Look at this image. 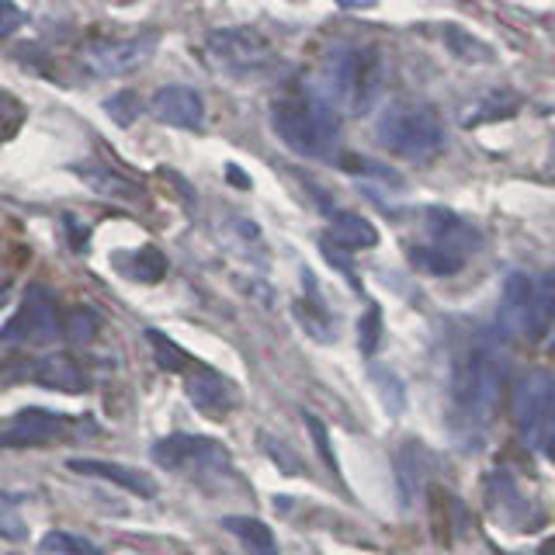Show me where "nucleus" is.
Listing matches in <instances>:
<instances>
[{
	"label": "nucleus",
	"mask_w": 555,
	"mask_h": 555,
	"mask_svg": "<svg viewBox=\"0 0 555 555\" xmlns=\"http://www.w3.org/2000/svg\"><path fill=\"white\" fill-rule=\"evenodd\" d=\"M69 468L80 476H91V479H104L112 486H121V490H129L135 496H156V482L139 473V468H129V465H118V462H101V459H69Z\"/></svg>",
	"instance_id": "nucleus-14"
},
{
	"label": "nucleus",
	"mask_w": 555,
	"mask_h": 555,
	"mask_svg": "<svg viewBox=\"0 0 555 555\" xmlns=\"http://www.w3.org/2000/svg\"><path fill=\"white\" fill-rule=\"evenodd\" d=\"M153 462L167 473L188 476H212L230 468V451L212 438H195V434H170V438L153 444Z\"/></svg>",
	"instance_id": "nucleus-9"
},
{
	"label": "nucleus",
	"mask_w": 555,
	"mask_h": 555,
	"mask_svg": "<svg viewBox=\"0 0 555 555\" xmlns=\"http://www.w3.org/2000/svg\"><path fill=\"white\" fill-rule=\"evenodd\" d=\"M150 344H153V351H156V361H160V369H167V372H184V369H198L195 361H191L178 344H173L170 337H164V334H156V330H150Z\"/></svg>",
	"instance_id": "nucleus-21"
},
{
	"label": "nucleus",
	"mask_w": 555,
	"mask_h": 555,
	"mask_svg": "<svg viewBox=\"0 0 555 555\" xmlns=\"http://www.w3.org/2000/svg\"><path fill=\"white\" fill-rule=\"evenodd\" d=\"M98 330V320H94V312H87V309H77V312H69L66 317V326H63V337L66 340H91V334Z\"/></svg>",
	"instance_id": "nucleus-27"
},
{
	"label": "nucleus",
	"mask_w": 555,
	"mask_h": 555,
	"mask_svg": "<svg viewBox=\"0 0 555 555\" xmlns=\"http://www.w3.org/2000/svg\"><path fill=\"white\" fill-rule=\"evenodd\" d=\"M337 8H344V11H369V8H375L378 0H334Z\"/></svg>",
	"instance_id": "nucleus-32"
},
{
	"label": "nucleus",
	"mask_w": 555,
	"mask_h": 555,
	"mask_svg": "<svg viewBox=\"0 0 555 555\" xmlns=\"http://www.w3.org/2000/svg\"><path fill=\"white\" fill-rule=\"evenodd\" d=\"M326 243H334L340 250H369L378 243V230L372 219H364L358 212H337L330 222Z\"/></svg>",
	"instance_id": "nucleus-16"
},
{
	"label": "nucleus",
	"mask_w": 555,
	"mask_h": 555,
	"mask_svg": "<svg viewBox=\"0 0 555 555\" xmlns=\"http://www.w3.org/2000/svg\"><path fill=\"white\" fill-rule=\"evenodd\" d=\"M479 233L451 208L434 205L427 208V243L410 247L413 268L427 274H455L465 268V260L476 254Z\"/></svg>",
	"instance_id": "nucleus-4"
},
{
	"label": "nucleus",
	"mask_w": 555,
	"mask_h": 555,
	"mask_svg": "<svg viewBox=\"0 0 555 555\" xmlns=\"http://www.w3.org/2000/svg\"><path fill=\"white\" fill-rule=\"evenodd\" d=\"M121 271H126L129 278H135V282H160V278L167 274V260L160 250L143 247L139 254H132V264H121Z\"/></svg>",
	"instance_id": "nucleus-20"
},
{
	"label": "nucleus",
	"mask_w": 555,
	"mask_h": 555,
	"mask_svg": "<svg viewBox=\"0 0 555 555\" xmlns=\"http://www.w3.org/2000/svg\"><path fill=\"white\" fill-rule=\"evenodd\" d=\"M496 340H476L459 358L455 375H451V416L465 434H482L500 410L503 358Z\"/></svg>",
	"instance_id": "nucleus-1"
},
{
	"label": "nucleus",
	"mask_w": 555,
	"mask_h": 555,
	"mask_svg": "<svg viewBox=\"0 0 555 555\" xmlns=\"http://www.w3.org/2000/svg\"><path fill=\"white\" fill-rule=\"evenodd\" d=\"M222 528L230 531L243 548H250L254 555H278V542H274V534L264 520L243 517V514H225Z\"/></svg>",
	"instance_id": "nucleus-17"
},
{
	"label": "nucleus",
	"mask_w": 555,
	"mask_h": 555,
	"mask_svg": "<svg viewBox=\"0 0 555 555\" xmlns=\"http://www.w3.org/2000/svg\"><path fill=\"white\" fill-rule=\"evenodd\" d=\"M104 108H108V115L118 121V126H129V121L139 115V98L132 91H121V94L104 101Z\"/></svg>",
	"instance_id": "nucleus-28"
},
{
	"label": "nucleus",
	"mask_w": 555,
	"mask_h": 555,
	"mask_svg": "<svg viewBox=\"0 0 555 555\" xmlns=\"http://www.w3.org/2000/svg\"><path fill=\"white\" fill-rule=\"evenodd\" d=\"M306 424H309V438L317 441V448H320V459H323V465H326L334 476H340V465H337V459H334V444H330L326 424L320 421V416H312V413H306Z\"/></svg>",
	"instance_id": "nucleus-25"
},
{
	"label": "nucleus",
	"mask_w": 555,
	"mask_h": 555,
	"mask_svg": "<svg viewBox=\"0 0 555 555\" xmlns=\"http://www.w3.org/2000/svg\"><path fill=\"white\" fill-rule=\"evenodd\" d=\"M378 334H382V312H378V306H369L361 317V351L364 354H375Z\"/></svg>",
	"instance_id": "nucleus-29"
},
{
	"label": "nucleus",
	"mask_w": 555,
	"mask_h": 555,
	"mask_svg": "<svg viewBox=\"0 0 555 555\" xmlns=\"http://www.w3.org/2000/svg\"><path fill=\"white\" fill-rule=\"evenodd\" d=\"M150 112L156 121H164V126H173V129L195 132L205 126V101L195 87H184V83L160 87L150 101Z\"/></svg>",
	"instance_id": "nucleus-13"
},
{
	"label": "nucleus",
	"mask_w": 555,
	"mask_h": 555,
	"mask_svg": "<svg viewBox=\"0 0 555 555\" xmlns=\"http://www.w3.org/2000/svg\"><path fill=\"white\" fill-rule=\"evenodd\" d=\"M378 143L399 160H430L444 146V126L427 104H396L378 118Z\"/></svg>",
	"instance_id": "nucleus-5"
},
{
	"label": "nucleus",
	"mask_w": 555,
	"mask_h": 555,
	"mask_svg": "<svg viewBox=\"0 0 555 555\" xmlns=\"http://www.w3.org/2000/svg\"><path fill=\"white\" fill-rule=\"evenodd\" d=\"M31 378H35V382H42V386H52V389H66V392L83 389V372H80V364H77V361H69V358H63V354L46 358V361L35 364Z\"/></svg>",
	"instance_id": "nucleus-18"
},
{
	"label": "nucleus",
	"mask_w": 555,
	"mask_h": 555,
	"mask_svg": "<svg viewBox=\"0 0 555 555\" xmlns=\"http://www.w3.org/2000/svg\"><path fill=\"white\" fill-rule=\"evenodd\" d=\"M514 424L525 444H542L545 430L555 424V375L545 369H531L514 386Z\"/></svg>",
	"instance_id": "nucleus-8"
},
{
	"label": "nucleus",
	"mask_w": 555,
	"mask_h": 555,
	"mask_svg": "<svg viewBox=\"0 0 555 555\" xmlns=\"http://www.w3.org/2000/svg\"><path fill=\"white\" fill-rule=\"evenodd\" d=\"M188 396H191V403L205 413H225L236 406V389L219 372L205 369V364H198V369L188 375Z\"/></svg>",
	"instance_id": "nucleus-15"
},
{
	"label": "nucleus",
	"mask_w": 555,
	"mask_h": 555,
	"mask_svg": "<svg viewBox=\"0 0 555 555\" xmlns=\"http://www.w3.org/2000/svg\"><path fill=\"white\" fill-rule=\"evenodd\" d=\"M0 538H11V542H17V538H28V525L22 520V514H17L4 500H0Z\"/></svg>",
	"instance_id": "nucleus-30"
},
{
	"label": "nucleus",
	"mask_w": 555,
	"mask_h": 555,
	"mask_svg": "<svg viewBox=\"0 0 555 555\" xmlns=\"http://www.w3.org/2000/svg\"><path fill=\"white\" fill-rule=\"evenodd\" d=\"M531 320H534V282L525 271H514L503 278L500 309H496V337L531 340Z\"/></svg>",
	"instance_id": "nucleus-12"
},
{
	"label": "nucleus",
	"mask_w": 555,
	"mask_h": 555,
	"mask_svg": "<svg viewBox=\"0 0 555 555\" xmlns=\"http://www.w3.org/2000/svg\"><path fill=\"white\" fill-rule=\"evenodd\" d=\"M271 129L292 153L306 156V160L334 156L340 139L337 108L309 87H292L288 94L271 104Z\"/></svg>",
	"instance_id": "nucleus-2"
},
{
	"label": "nucleus",
	"mask_w": 555,
	"mask_h": 555,
	"mask_svg": "<svg viewBox=\"0 0 555 555\" xmlns=\"http://www.w3.org/2000/svg\"><path fill=\"white\" fill-rule=\"evenodd\" d=\"M83 178L91 181L94 188H101L104 195H115V198H135V188H132L129 181L115 178V173H108V170H87Z\"/></svg>",
	"instance_id": "nucleus-26"
},
{
	"label": "nucleus",
	"mask_w": 555,
	"mask_h": 555,
	"mask_svg": "<svg viewBox=\"0 0 555 555\" xmlns=\"http://www.w3.org/2000/svg\"><path fill=\"white\" fill-rule=\"evenodd\" d=\"M46 552H56V555H101V548L94 542H87L80 534H66V531H52L46 542Z\"/></svg>",
	"instance_id": "nucleus-23"
},
{
	"label": "nucleus",
	"mask_w": 555,
	"mask_h": 555,
	"mask_svg": "<svg viewBox=\"0 0 555 555\" xmlns=\"http://www.w3.org/2000/svg\"><path fill=\"white\" fill-rule=\"evenodd\" d=\"M323 98L347 115H364L382 91V56L364 46H340L323 66Z\"/></svg>",
	"instance_id": "nucleus-3"
},
{
	"label": "nucleus",
	"mask_w": 555,
	"mask_h": 555,
	"mask_svg": "<svg viewBox=\"0 0 555 555\" xmlns=\"http://www.w3.org/2000/svg\"><path fill=\"white\" fill-rule=\"evenodd\" d=\"M555 326V268L534 282V320H531V340H542Z\"/></svg>",
	"instance_id": "nucleus-19"
},
{
	"label": "nucleus",
	"mask_w": 555,
	"mask_h": 555,
	"mask_svg": "<svg viewBox=\"0 0 555 555\" xmlns=\"http://www.w3.org/2000/svg\"><path fill=\"white\" fill-rule=\"evenodd\" d=\"M444 39H448L451 52H455V56H462V60H473V63H476V60H490V56H493V52L486 49L479 39H473V35L462 31V28H448Z\"/></svg>",
	"instance_id": "nucleus-24"
},
{
	"label": "nucleus",
	"mask_w": 555,
	"mask_h": 555,
	"mask_svg": "<svg viewBox=\"0 0 555 555\" xmlns=\"http://www.w3.org/2000/svg\"><path fill=\"white\" fill-rule=\"evenodd\" d=\"M156 42H160L156 31H139V35H129V39H94L80 49V69L98 80L129 77L139 66L150 63Z\"/></svg>",
	"instance_id": "nucleus-7"
},
{
	"label": "nucleus",
	"mask_w": 555,
	"mask_h": 555,
	"mask_svg": "<svg viewBox=\"0 0 555 555\" xmlns=\"http://www.w3.org/2000/svg\"><path fill=\"white\" fill-rule=\"evenodd\" d=\"M66 430H69V421L63 413L31 406V410H22V413L4 416V421H0V448H4V451L42 448V444L60 441Z\"/></svg>",
	"instance_id": "nucleus-11"
},
{
	"label": "nucleus",
	"mask_w": 555,
	"mask_h": 555,
	"mask_svg": "<svg viewBox=\"0 0 555 555\" xmlns=\"http://www.w3.org/2000/svg\"><path fill=\"white\" fill-rule=\"evenodd\" d=\"M205 60L212 63L219 74L236 77V80L264 77L278 63L274 46L257 28H216V31H208Z\"/></svg>",
	"instance_id": "nucleus-6"
},
{
	"label": "nucleus",
	"mask_w": 555,
	"mask_h": 555,
	"mask_svg": "<svg viewBox=\"0 0 555 555\" xmlns=\"http://www.w3.org/2000/svg\"><path fill=\"white\" fill-rule=\"evenodd\" d=\"M66 320L60 317L56 302H52V295L46 288H31L25 295L22 309L14 312L11 323L4 326V334H0V347H39V344H49L63 334Z\"/></svg>",
	"instance_id": "nucleus-10"
},
{
	"label": "nucleus",
	"mask_w": 555,
	"mask_h": 555,
	"mask_svg": "<svg viewBox=\"0 0 555 555\" xmlns=\"http://www.w3.org/2000/svg\"><path fill=\"white\" fill-rule=\"evenodd\" d=\"M28 14L14 4V0H0V39H11L17 28H25Z\"/></svg>",
	"instance_id": "nucleus-31"
},
{
	"label": "nucleus",
	"mask_w": 555,
	"mask_h": 555,
	"mask_svg": "<svg viewBox=\"0 0 555 555\" xmlns=\"http://www.w3.org/2000/svg\"><path fill=\"white\" fill-rule=\"evenodd\" d=\"M538 448H542L545 455H548V459L555 462V424H552V427L545 430V438H542V444H538Z\"/></svg>",
	"instance_id": "nucleus-33"
},
{
	"label": "nucleus",
	"mask_w": 555,
	"mask_h": 555,
	"mask_svg": "<svg viewBox=\"0 0 555 555\" xmlns=\"http://www.w3.org/2000/svg\"><path fill=\"white\" fill-rule=\"evenodd\" d=\"M517 108H520V98H517V94L496 91V94H490V98H482V104L476 108V118L468 121V126H476V121H496V118H511Z\"/></svg>",
	"instance_id": "nucleus-22"
}]
</instances>
